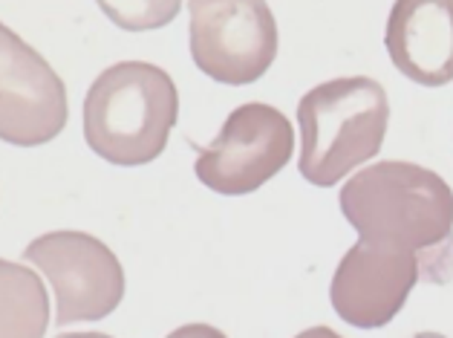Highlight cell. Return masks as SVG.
Wrapping results in <instances>:
<instances>
[{
  "label": "cell",
  "instance_id": "cell-1",
  "mask_svg": "<svg viewBox=\"0 0 453 338\" xmlns=\"http://www.w3.org/2000/svg\"><path fill=\"white\" fill-rule=\"evenodd\" d=\"M341 211L364 243L413 252L422 280H453V191L439 173L404 159L375 162L341 188Z\"/></svg>",
  "mask_w": 453,
  "mask_h": 338
},
{
  "label": "cell",
  "instance_id": "cell-2",
  "mask_svg": "<svg viewBox=\"0 0 453 338\" xmlns=\"http://www.w3.org/2000/svg\"><path fill=\"white\" fill-rule=\"evenodd\" d=\"M180 119V90L148 61H121L98 73L81 107L84 139L110 165L136 168L162 157Z\"/></svg>",
  "mask_w": 453,
  "mask_h": 338
},
{
  "label": "cell",
  "instance_id": "cell-3",
  "mask_svg": "<svg viewBox=\"0 0 453 338\" xmlns=\"http://www.w3.org/2000/svg\"><path fill=\"white\" fill-rule=\"evenodd\" d=\"M297 125V171L318 188H333L349 171L379 157L390 125V99L384 84L370 75L333 79L303 96Z\"/></svg>",
  "mask_w": 453,
  "mask_h": 338
},
{
  "label": "cell",
  "instance_id": "cell-4",
  "mask_svg": "<svg viewBox=\"0 0 453 338\" xmlns=\"http://www.w3.org/2000/svg\"><path fill=\"white\" fill-rule=\"evenodd\" d=\"M55 296V324L102 321L125 298V269L116 252L87 232H50L24 249Z\"/></svg>",
  "mask_w": 453,
  "mask_h": 338
},
{
  "label": "cell",
  "instance_id": "cell-5",
  "mask_svg": "<svg viewBox=\"0 0 453 338\" xmlns=\"http://www.w3.org/2000/svg\"><path fill=\"white\" fill-rule=\"evenodd\" d=\"M191 58L219 84H251L278 58V24L266 0H188Z\"/></svg>",
  "mask_w": 453,
  "mask_h": 338
},
{
  "label": "cell",
  "instance_id": "cell-6",
  "mask_svg": "<svg viewBox=\"0 0 453 338\" xmlns=\"http://www.w3.org/2000/svg\"><path fill=\"white\" fill-rule=\"evenodd\" d=\"M292 122L278 107L249 102L223 122L208 148H200L194 171L205 188L226 197L257 191L292 162Z\"/></svg>",
  "mask_w": 453,
  "mask_h": 338
},
{
  "label": "cell",
  "instance_id": "cell-7",
  "mask_svg": "<svg viewBox=\"0 0 453 338\" xmlns=\"http://www.w3.org/2000/svg\"><path fill=\"white\" fill-rule=\"evenodd\" d=\"M0 43V139L18 148L52 142L67 125V87L9 27Z\"/></svg>",
  "mask_w": 453,
  "mask_h": 338
},
{
  "label": "cell",
  "instance_id": "cell-8",
  "mask_svg": "<svg viewBox=\"0 0 453 338\" xmlns=\"http://www.w3.org/2000/svg\"><path fill=\"white\" fill-rule=\"evenodd\" d=\"M418 280L422 275H418V257L413 252L358 240L341 257L329 298H333V310L347 324L358 330H375L402 312Z\"/></svg>",
  "mask_w": 453,
  "mask_h": 338
},
{
  "label": "cell",
  "instance_id": "cell-9",
  "mask_svg": "<svg viewBox=\"0 0 453 338\" xmlns=\"http://www.w3.org/2000/svg\"><path fill=\"white\" fill-rule=\"evenodd\" d=\"M384 47L393 67L422 87L453 81V0H395Z\"/></svg>",
  "mask_w": 453,
  "mask_h": 338
},
{
  "label": "cell",
  "instance_id": "cell-10",
  "mask_svg": "<svg viewBox=\"0 0 453 338\" xmlns=\"http://www.w3.org/2000/svg\"><path fill=\"white\" fill-rule=\"evenodd\" d=\"M110 24L125 32H150L176 20L182 0H96Z\"/></svg>",
  "mask_w": 453,
  "mask_h": 338
}]
</instances>
